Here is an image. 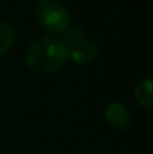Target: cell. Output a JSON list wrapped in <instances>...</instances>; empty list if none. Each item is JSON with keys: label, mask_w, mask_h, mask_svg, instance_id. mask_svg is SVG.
Wrapping results in <instances>:
<instances>
[{"label": "cell", "mask_w": 153, "mask_h": 154, "mask_svg": "<svg viewBox=\"0 0 153 154\" xmlns=\"http://www.w3.org/2000/svg\"><path fill=\"white\" fill-rule=\"evenodd\" d=\"M69 57L77 63V64H87L96 60L98 57V45L86 38H81L68 47Z\"/></svg>", "instance_id": "3"}, {"label": "cell", "mask_w": 153, "mask_h": 154, "mask_svg": "<svg viewBox=\"0 0 153 154\" xmlns=\"http://www.w3.org/2000/svg\"><path fill=\"white\" fill-rule=\"evenodd\" d=\"M15 33L9 23L0 21V55H5L14 45Z\"/></svg>", "instance_id": "6"}, {"label": "cell", "mask_w": 153, "mask_h": 154, "mask_svg": "<svg viewBox=\"0 0 153 154\" xmlns=\"http://www.w3.org/2000/svg\"><path fill=\"white\" fill-rule=\"evenodd\" d=\"M63 33H65V44L66 45L68 44H72V42L81 39V38H84V32L80 27H71V26H68Z\"/></svg>", "instance_id": "7"}, {"label": "cell", "mask_w": 153, "mask_h": 154, "mask_svg": "<svg viewBox=\"0 0 153 154\" xmlns=\"http://www.w3.org/2000/svg\"><path fill=\"white\" fill-rule=\"evenodd\" d=\"M104 117L113 127H117V129H128L132 124L131 112L126 109L125 105L119 102L110 103L107 109L104 111Z\"/></svg>", "instance_id": "4"}, {"label": "cell", "mask_w": 153, "mask_h": 154, "mask_svg": "<svg viewBox=\"0 0 153 154\" xmlns=\"http://www.w3.org/2000/svg\"><path fill=\"white\" fill-rule=\"evenodd\" d=\"M36 18L41 27L51 33H63L69 26V12L59 0H39Z\"/></svg>", "instance_id": "2"}, {"label": "cell", "mask_w": 153, "mask_h": 154, "mask_svg": "<svg viewBox=\"0 0 153 154\" xmlns=\"http://www.w3.org/2000/svg\"><path fill=\"white\" fill-rule=\"evenodd\" d=\"M26 63L39 73L59 70L69 58V50L63 39L47 35L35 39L26 50Z\"/></svg>", "instance_id": "1"}, {"label": "cell", "mask_w": 153, "mask_h": 154, "mask_svg": "<svg viewBox=\"0 0 153 154\" xmlns=\"http://www.w3.org/2000/svg\"><path fill=\"white\" fill-rule=\"evenodd\" d=\"M152 78L147 76L144 79H141L137 87H135V97L140 105H143L147 109L153 108V97H152Z\"/></svg>", "instance_id": "5"}]
</instances>
